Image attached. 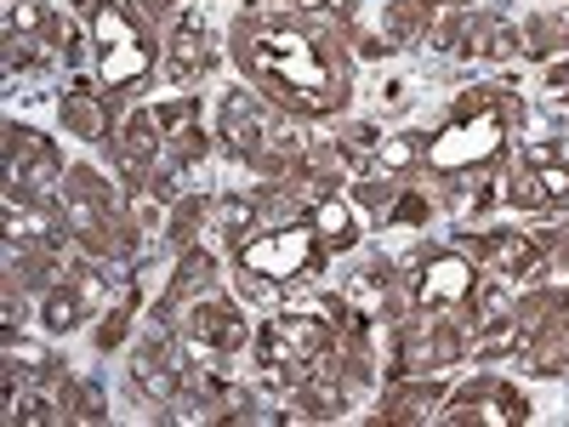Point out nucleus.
I'll return each instance as SVG.
<instances>
[{
    "label": "nucleus",
    "mask_w": 569,
    "mask_h": 427,
    "mask_svg": "<svg viewBox=\"0 0 569 427\" xmlns=\"http://www.w3.org/2000/svg\"><path fill=\"white\" fill-rule=\"evenodd\" d=\"M233 46H240L246 75L268 91V98L308 115V120L330 115L348 98V69H337L319 52V40L291 29V23H240Z\"/></svg>",
    "instance_id": "1"
},
{
    "label": "nucleus",
    "mask_w": 569,
    "mask_h": 427,
    "mask_svg": "<svg viewBox=\"0 0 569 427\" xmlns=\"http://www.w3.org/2000/svg\"><path fill=\"white\" fill-rule=\"evenodd\" d=\"M501 142H507V115L496 103V91L490 86H467L456 115H450V126L427 142V166L450 171V177L479 171V166H490L501 155Z\"/></svg>",
    "instance_id": "2"
},
{
    "label": "nucleus",
    "mask_w": 569,
    "mask_h": 427,
    "mask_svg": "<svg viewBox=\"0 0 569 427\" xmlns=\"http://www.w3.org/2000/svg\"><path fill=\"white\" fill-rule=\"evenodd\" d=\"M91 40H98V80L114 91H142L154 75V40L131 12V0H98L91 12Z\"/></svg>",
    "instance_id": "3"
},
{
    "label": "nucleus",
    "mask_w": 569,
    "mask_h": 427,
    "mask_svg": "<svg viewBox=\"0 0 569 427\" xmlns=\"http://www.w3.org/2000/svg\"><path fill=\"white\" fill-rule=\"evenodd\" d=\"M240 268L246 274H262L273 285L313 279L325 268V246H319L313 222H279V228L257 234V240H240Z\"/></svg>",
    "instance_id": "4"
},
{
    "label": "nucleus",
    "mask_w": 569,
    "mask_h": 427,
    "mask_svg": "<svg viewBox=\"0 0 569 427\" xmlns=\"http://www.w3.org/2000/svg\"><path fill=\"white\" fill-rule=\"evenodd\" d=\"M63 155L52 137H40L18 120H7V195H23V200H63Z\"/></svg>",
    "instance_id": "5"
},
{
    "label": "nucleus",
    "mask_w": 569,
    "mask_h": 427,
    "mask_svg": "<svg viewBox=\"0 0 569 427\" xmlns=\"http://www.w3.org/2000/svg\"><path fill=\"white\" fill-rule=\"evenodd\" d=\"M445 421H479V427H518L530 421V399L518 394L512 383H501V376H479V383H467L461 394L445 399Z\"/></svg>",
    "instance_id": "6"
},
{
    "label": "nucleus",
    "mask_w": 569,
    "mask_h": 427,
    "mask_svg": "<svg viewBox=\"0 0 569 427\" xmlns=\"http://www.w3.org/2000/svg\"><path fill=\"white\" fill-rule=\"evenodd\" d=\"M479 262L461 257V251H433L421 257V274H416V308L439 314V308H467L472 291H479Z\"/></svg>",
    "instance_id": "7"
},
{
    "label": "nucleus",
    "mask_w": 569,
    "mask_h": 427,
    "mask_svg": "<svg viewBox=\"0 0 569 427\" xmlns=\"http://www.w3.org/2000/svg\"><path fill=\"white\" fill-rule=\"evenodd\" d=\"M268 131H273V115L262 109V98H251V91H228L222 115H217V137H222L228 160H257L268 149Z\"/></svg>",
    "instance_id": "8"
},
{
    "label": "nucleus",
    "mask_w": 569,
    "mask_h": 427,
    "mask_svg": "<svg viewBox=\"0 0 569 427\" xmlns=\"http://www.w3.org/2000/svg\"><path fill=\"white\" fill-rule=\"evenodd\" d=\"M461 246L479 257L485 274H501V279H512V285H525V279L541 274V246L525 240V234H501V228H490V234H479V240H461Z\"/></svg>",
    "instance_id": "9"
},
{
    "label": "nucleus",
    "mask_w": 569,
    "mask_h": 427,
    "mask_svg": "<svg viewBox=\"0 0 569 427\" xmlns=\"http://www.w3.org/2000/svg\"><path fill=\"white\" fill-rule=\"evenodd\" d=\"M188 337H200L206 348H217V354H233V348H246V337H251V325L240 319V308L233 302H222V297H194L188 302Z\"/></svg>",
    "instance_id": "10"
},
{
    "label": "nucleus",
    "mask_w": 569,
    "mask_h": 427,
    "mask_svg": "<svg viewBox=\"0 0 569 427\" xmlns=\"http://www.w3.org/2000/svg\"><path fill=\"white\" fill-rule=\"evenodd\" d=\"M217 63V46H211V29H206V18L200 12H177V34L166 40V75L171 80H194V75H206Z\"/></svg>",
    "instance_id": "11"
},
{
    "label": "nucleus",
    "mask_w": 569,
    "mask_h": 427,
    "mask_svg": "<svg viewBox=\"0 0 569 427\" xmlns=\"http://www.w3.org/2000/svg\"><path fill=\"white\" fill-rule=\"evenodd\" d=\"M131 383H137V394L149 399V405H171L177 388H182V365L160 342H149V348L131 354Z\"/></svg>",
    "instance_id": "12"
},
{
    "label": "nucleus",
    "mask_w": 569,
    "mask_h": 427,
    "mask_svg": "<svg viewBox=\"0 0 569 427\" xmlns=\"http://www.w3.org/2000/svg\"><path fill=\"white\" fill-rule=\"evenodd\" d=\"M63 131H69V137H86V142H103V131H109V103H103V91L91 86V80H74V86H69V98H63Z\"/></svg>",
    "instance_id": "13"
},
{
    "label": "nucleus",
    "mask_w": 569,
    "mask_h": 427,
    "mask_svg": "<svg viewBox=\"0 0 569 427\" xmlns=\"http://www.w3.org/2000/svg\"><path fill=\"white\" fill-rule=\"evenodd\" d=\"M308 222H313V234H319V246H325V251H348V246H359V211H353L342 195L313 200Z\"/></svg>",
    "instance_id": "14"
},
{
    "label": "nucleus",
    "mask_w": 569,
    "mask_h": 427,
    "mask_svg": "<svg viewBox=\"0 0 569 427\" xmlns=\"http://www.w3.org/2000/svg\"><path fill=\"white\" fill-rule=\"evenodd\" d=\"M433 405H445V383H433V376H421L416 388H399V394H388V410H382V421H416V416H433Z\"/></svg>",
    "instance_id": "15"
},
{
    "label": "nucleus",
    "mask_w": 569,
    "mask_h": 427,
    "mask_svg": "<svg viewBox=\"0 0 569 427\" xmlns=\"http://www.w3.org/2000/svg\"><path fill=\"white\" fill-rule=\"evenodd\" d=\"M421 160H427V137L421 131H393V137H382V149H376V171H388V177H399V171H410Z\"/></svg>",
    "instance_id": "16"
},
{
    "label": "nucleus",
    "mask_w": 569,
    "mask_h": 427,
    "mask_svg": "<svg viewBox=\"0 0 569 427\" xmlns=\"http://www.w3.org/2000/svg\"><path fill=\"white\" fill-rule=\"evenodd\" d=\"M80 314H86V297H80V291H69V285H52V291H46V302H40L46 330H74V325H80Z\"/></svg>",
    "instance_id": "17"
},
{
    "label": "nucleus",
    "mask_w": 569,
    "mask_h": 427,
    "mask_svg": "<svg viewBox=\"0 0 569 427\" xmlns=\"http://www.w3.org/2000/svg\"><path fill=\"white\" fill-rule=\"evenodd\" d=\"M211 217H217L222 240H246V228H257V200H251V195H228Z\"/></svg>",
    "instance_id": "18"
},
{
    "label": "nucleus",
    "mask_w": 569,
    "mask_h": 427,
    "mask_svg": "<svg viewBox=\"0 0 569 427\" xmlns=\"http://www.w3.org/2000/svg\"><path fill=\"white\" fill-rule=\"evenodd\" d=\"M467 177V171H461ZM501 200V188L490 182V177H467V182H456L450 188V206H456V217H472V211H490Z\"/></svg>",
    "instance_id": "19"
},
{
    "label": "nucleus",
    "mask_w": 569,
    "mask_h": 427,
    "mask_svg": "<svg viewBox=\"0 0 569 427\" xmlns=\"http://www.w3.org/2000/svg\"><path fill=\"white\" fill-rule=\"evenodd\" d=\"M433 0H388V40H410Z\"/></svg>",
    "instance_id": "20"
},
{
    "label": "nucleus",
    "mask_w": 569,
    "mask_h": 427,
    "mask_svg": "<svg viewBox=\"0 0 569 427\" xmlns=\"http://www.w3.org/2000/svg\"><path fill=\"white\" fill-rule=\"evenodd\" d=\"M507 200H512V206H525V211H547V195H541V182H536L530 166H518V171L507 177Z\"/></svg>",
    "instance_id": "21"
},
{
    "label": "nucleus",
    "mask_w": 569,
    "mask_h": 427,
    "mask_svg": "<svg viewBox=\"0 0 569 427\" xmlns=\"http://www.w3.org/2000/svg\"><path fill=\"white\" fill-rule=\"evenodd\" d=\"M485 58H512V52H525V29H512V23H485V46H479Z\"/></svg>",
    "instance_id": "22"
},
{
    "label": "nucleus",
    "mask_w": 569,
    "mask_h": 427,
    "mask_svg": "<svg viewBox=\"0 0 569 427\" xmlns=\"http://www.w3.org/2000/svg\"><path fill=\"white\" fill-rule=\"evenodd\" d=\"M7 365H12V370L23 365L29 376H40L46 365H52V354H46L40 342H18V330H7Z\"/></svg>",
    "instance_id": "23"
},
{
    "label": "nucleus",
    "mask_w": 569,
    "mask_h": 427,
    "mask_svg": "<svg viewBox=\"0 0 569 427\" xmlns=\"http://www.w3.org/2000/svg\"><path fill=\"white\" fill-rule=\"evenodd\" d=\"M40 29V7L34 0H7V40L12 34H34Z\"/></svg>",
    "instance_id": "24"
},
{
    "label": "nucleus",
    "mask_w": 569,
    "mask_h": 427,
    "mask_svg": "<svg viewBox=\"0 0 569 427\" xmlns=\"http://www.w3.org/2000/svg\"><path fill=\"white\" fill-rule=\"evenodd\" d=\"M427 217V200L416 195V188H410V195H399L393 200V211H388V228H399V222H421Z\"/></svg>",
    "instance_id": "25"
},
{
    "label": "nucleus",
    "mask_w": 569,
    "mask_h": 427,
    "mask_svg": "<svg viewBox=\"0 0 569 427\" xmlns=\"http://www.w3.org/2000/svg\"><path fill=\"white\" fill-rule=\"evenodd\" d=\"M142 12H149V18H177L182 0H142Z\"/></svg>",
    "instance_id": "26"
},
{
    "label": "nucleus",
    "mask_w": 569,
    "mask_h": 427,
    "mask_svg": "<svg viewBox=\"0 0 569 427\" xmlns=\"http://www.w3.org/2000/svg\"><path fill=\"white\" fill-rule=\"evenodd\" d=\"M291 7H297V12H325L330 0H291Z\"/></svg>",
    "instance_id": "27"
},
{
    "label": "nucleus",
    "mask_w": 569,
    "mask_h": 427,
    "mask_svg": "<svg viewBox=\"0 0 569 427\" xmlns=\"http://www.w3.org/2000/svg\"><path fill=\"white\" fill-rule=\"evenodd\" d=\"M337 7H342V12H353V7H365V0H337Z\"/></svg>",
    "instance_id": "28"
},
{
    "label": "nucleus",
    "mask_w": 569,
    "mask_h": 427,
    "mask_svg": "<svg viewBox=\"0 0 569 427\" xmlns=\"http://www.w3.org/2000/svg\"><path fill=\"white\" fill-rule=\"evenodd\" d=\"M563 246H569V222H563Z\"/></svg>",
    "instance_id": "29"
},
{
    "label": "nucleus",
    "mask_w": 569,
    "mask_h": 427,
    "mask_svg": "<svg viewBox=\"0 0 569 427\" xmlns=\"http://www.w3.org/2000/svg\"><path fill=\"white\" fill-rule=\"evenodd\" d=\"M69 7H80V0H69Z\"/></svg>",
    "instance_id": "30"
},
{
    "label": "nucleus",
    "mask_w": 569,
    "mask_h": 427,
    "mask_svg": "<svg viewBox=\"0 0 569 427\" xmlns=\"http://www.w3.org/2000/svg\"><path fill=\"white\" fill-rule=\"evenodd\" d=\"M461 7H472V0H461Z\"/></svg>",
    "instance_id": "31"
}]
</instances>
